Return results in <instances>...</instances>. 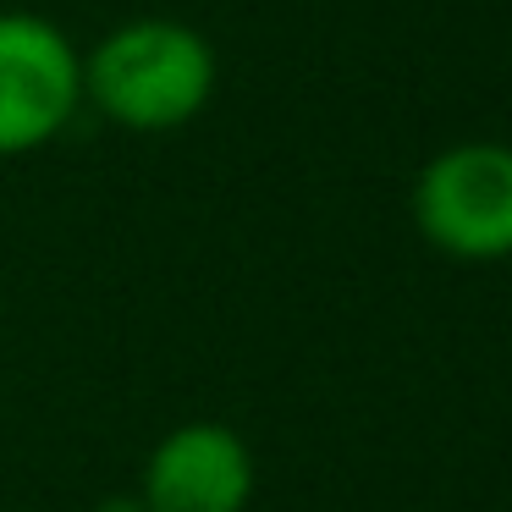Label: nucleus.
<instances>
[{
  "instance_id": "obj_1",
  "label": "nucleus",
  "mask_w": 512,
  "mask_h": 512,
  "mask_svg": "<svg viewBox=\"0 0 512 512\" xmlns=\"http://www.w3.org/2000/svg\"><path fill=\"white\" fill-rule=\"evenodd\" d=\"M210 94L215 50L177 17H133L83 56V100L127 133H177Z\"/></svg>"
},
{
  "instance_id": "obj_2",
  "label": "nucleus",
  "mask_w": 512,
  "mask_h": 512,
  "mask_svg": "<svg viewBox=\"0 0 512 512\" xmlns=\"http://www.w3.org/2000/svg\"><path fill=\"white\" fill-rule=\"evenodd\" d=\"M413 226L446 259H512V144H452L413 182Z\"/></svg>"
},
{
  "instance_id": "obj_3",
  "label": "nucleus",
  "mask_w": 512,
  "mask_h": 512,
  "mask_svg": "<svg viewBox=\"0 0 512 512\" xmlns=\"http://www.w3.org/2000/svg\"><path fill=\"white\" fill-rule=\"evenodd\" d=\"M83 105V56L50 17L0 12V160L45 149Z\"/></svg>"
},
{
  "instance_id": "obj_4",
  "label": "nucleus",
  "mask_w": 512,
  "mask_h": 512,
  "mask_svg": "<svg viewBox=\"0 0 512 512\" xmlns=\"http://www.w3.org/2000/svg\"><path fill=\"white\" fill-rule=\"evenodd\" d=\"M248 496H254V452L215 419L166 430L138 479L144 512H243Z\"/></svg>"
}]
</instances>
